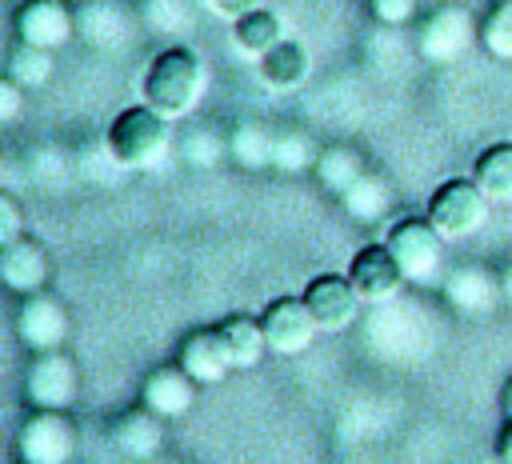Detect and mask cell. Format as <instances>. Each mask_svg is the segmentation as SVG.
Masks as SVG:
<instances>
[{"mask_svg": "<svg viewBox=\"0 0 512 464\" xmlns=\"http://www.w3.org/2000/svg\"><path fill=\"white\" fill-rule=\"evenodd\" d=\"M384 244L392 248L396 264L404 268L408 280H416V284L436 280V272H440V264H444V236H440V228H436L428 216H424V220H420V216L396 220V224L388 228Z\"/></svg>", "mask_w": 512, "mask_h": 464, "instance_id": "3957f363", "label": "cell"}, {"mask_svg": "<svg viewBox=\"0 0 512 464\" xmlns=\"http://www.w3.org/2000/svg\"><path fill=\"white\" fill-rule=\"evenodd\" d=\"M220 152H228V144H220L212 132H192V136L184 140V160H188V164L208 168V164L220 160Z\"/></svg>", "mask_w": 512, "mask_h": 464, "instance_id": "83f0119b", "label": "cell"}, {"mask_svg": "<svg viewBox=\"0 0 512 464\" xmlns=\"http://www.w3.org/2000/svg\"><path fill=\"white\" fill-rule=\"evenodd\" d=\"M500 408H504V416L512 420V376H508V384H504V392H500Z\"/></svg>", "mask_w": 512, "mask_h": 464, "instance_id": "836d02e7", "label": "cell"}, {"mask_svg": "<svg viewBox=\"0 0 512 464\" xmlns=\"http://www.w3.org/2000/svg\"><path fill=\"white\" fill-rule=\"evenodd\" d=\"M428 220L440 228L444 240L472 236L488 220V192L472 180H444L428 200Z\"/></svg>", "mask_w": 512, "mask_h": 464, "instance_id": "5b68a950", "label": "cell"}, {"mask_svg": "<svg viewBox=\"0 0 512 464\" xmlns=\"http://www.w3.org/2000/svg\"><path fill=\"white\" fill-rule=\"evenodd\" d=\"M260 324H264L268 348L280 352V356H300L316 340V332H320V324H316L312 308L304 304V296H280V300H272L264 308Z\"/></svg>", "mask_w": 512, "mask_h": 464, "instance_id": "ba28073f", "label": "cell"}, {"mask_svg": "<svg viewBox=\"0 0 512 464\" xmlns=\"http://www.w3.org/2000/svg\"><path fill=\"white\" fill-rule=\"evenodd\" d=\"M200 92H204V64L192 48H164L144 72V100L168 120L188 116Z\"/></svg>", "mask_w": 512, "mask_h": 464, "instance_id": "6da1fadb", "label": "cell"}, {"mask_svg": "<svg viewBox=\"0 0 512 464\" xmlns=\"http://www.w3.org/2000/svg\"><path fill=\"white\" fill-rule=\"evenodd\" d=\"M176 364L196 380V384H220L228 372H232V360L216 336V328H196L180 340V352H176Z\"/></svg>", "mask_w": 512, "mask_h": 464, "instance_id": "9a60e30c", "label": "cell"}, {"mask_svg": "<svg viewBox=\"0 0 512 464\" xmlns=\"http://www.w3.org/2000/svg\"><path fill=\"white\" fill-rule=\"evenodd\" d=\"M232 36H236V48H240V52L264 56L268 48H276V44L284 40V24H280V16L268 12V8H252L248 16L236 20Z\"/></svg>", "mask_w": 512, "mask_h": 464, "instance_id": "7402d4cb", "label": "cell"}, {"mask_svg": "<svg viewBox=\"0 0 512 464\" xmlns=\"http://www.w3.org/2000/svg\"><path fill=\"white\" fill-rule=\"evenodd\" d=\"M340 204H344V212H348L352 220L372 224V220H380V216L388 212V204H392V188H388L380 176L364 172L348 192H340Z\"/></svg>", "mask_w": 512, "mask_h": 464, "instance_id": "603a6c76", "label": "cell"}, {"mask_svg": "<svg viewBox=\"0 0 512 464\" xmlns=\"http://www.w3.org/2000/svg\"><path fill=\"white\" fill-rule=\"evenodd\" d=\"M212 328H216V336H220V344H224L232 368H256L260 356L268 352V336H264V324H260L256 316L232 312V316L216 320Z\"/></svg>", "mask_w": 512, "mask_h": 464, "instance_id": "e0dca14e", "label": "cell"}, {"mask_svg": "<svg viewBox=\"0 0 512 464\" xmlns=\"http://www.w3.org/2000/svg\"><path fill=\"white\" fill-rule=\"evenodd\" d=\"M228 156L240 164V168H248V172H256V168H272V152H276V132L268 128V124H260V120H240L232 132H228Z\"/></svg>", "mask_w": 512, "mask_h": 464, "instance_id": "ffe728a7", "label": "cell"}, {"mask_svg": "<svg viewBox=\"0 0 512 464\" xmlns=\"http://www.w3.org/2000/svg\"><path fill=\"white\" fill-rule=\"evenodd\" d=\"M108 152L120 168H152L168 152V116H160L148 100L124 108L108 128Z\"/></svg>", "mask_w": 512, "mask_h": 464, "instance_id": "7a4b0ae2", "label": "cell"}, {"mask_svg": "<svg viewBox=\"0 0 512 464\" xmlns=\"http://www.w3.org/2000/svg\"><path fill=\"white\" fill-rule=\"evenodd\" d=\"M316 148H312V140L304 136V132H296V128H288V132H276V152H272V168H280V172H304V168H312L316 164Z\"/></svg>", "mask_w": 512, "mask_h": 464, "instance_id": "4316f807", "label": "cell"}, {"mask_svg": "<svg viewBox=\"0 0 512 464\" xmlns=\"http://www.w3.org/2000/svg\"><path fill=\"white\" fill-rule=\"evenodd\" d=\"M476 184L488 192V200H512V144H492L476 156Z\"/></svg>", "mask_w": 512, "mask_h": 464, "instance_id": "cb8c5ba5", "label": "cell"}, {"mask_svg": "<svg viewBox=\"0 0 512 464\" xmlns=\"http://www.w3.org/2000/svg\"><path fill=\"white\" fill-rule=\"evenodd\" d=\"M504 296H508V300H512V268H508V272H504Z\"/></svg>", "mask_w": 512, "mask_h": 464, "instance_id": "e575fe53", "label": "cell"}, {"mask_svg": "<svg viewBox=\"0 0 512 464\" xmlns=\"http://www.w3.org/2000/svg\"><path fill=\"white\" fill-rule=\"evenodd\" d=\"M8 76L20 88H40L52 76V48H36L28 40H16L8 48Z\"/></svg>", "mask_w": 512, "mask_h": 464, "instance_id": "d4e9b609", "label": "cell"}, {"mask_svg": "<svg viewBox=\"0 0 512 464\" xmlns=\"http://www.w3.org/2000/svg\"><path fill=\"white\" fill-rule=\"evenodd\" d=\"M16 336L28 352H48V348H60L68 340V312L56 296H48L44 288L40 292H28L20 296V308H16Z\"/></svg>", "mask_w": 512, "mask_h": 464, "instance_id": "52a82bcc", "label": "cell"}, {"mask_svg": "<svg viewBox=\"0 0 512 464\" xmlns=\"http://www.w3.org/2000/svg\"><path fill=\"white\" fill-rule=\"evenodd\" d=\"M16 452L24 464H68L76 456V428L64 408H32L16 428Z\"/></svg>", "mask_w": 512, "mask_h": 464, "instance_id": "277c9868", "label": "cell"}, {"mask_svg": "<svg viewBox=\"0 0 512 464\" xmlns=\"http://www.w3.org/2000/svg\"><path fill=\"white\" fill-rule=\"evenodd\" d=\"M164 416H156L152 408H128L112 420L108 428V440L112 448L124 456V460H156L160 448H164V428H160Z\"/></svg>", "mask_w": 512, "mask_h": 464, "instance_id": "4fadbf2b", "label": "cell"}, {"mask_svg": "<svg viewBox=\"0 0 512 464\" xmlns=\"http://www.w3.org/2000/svg\"><path fill=\"white\" fill-rule=\"evenodd\" d=\"M20 84L12 80V76H4V84H0V120H16L20 116Z\"/></svg>", "mask_w": 512, "mask_h": 464, "instance_id": "4dcf8cb0", "label": "cell"}, {"mask_svg": "<svg viewBox=\"0 0 512 464\" xmlns=\"http://www.w3.org/2000/svg\"><path fill=\"white\" fill-rule=\"evenodd\" d=\"M312 172H316V180H320L328 192L340 196V192H348L368 168H364V156H360L352 144H328V148H320Z\"/></svg>", "mask_w": 512, "mask_h": 464, "instance_id": "44dd1931", "label": "cell"}, {"mask_svg": "<svg viewBox=\"0 0 512 464\" xmlns=\"http://www.w3.org/2000/svg\"><path fill=\"white\" fill-rule=\"evenodd\" d=\"M368 8H372V16H376V24L400 28V24H408V20H412L416 0H368Z\"/></svg>", "mask_w": 512, "mask_h": 464, "instance_id": "f1b7e54d", "label": "cell"}, {"mask_svg": "<svg viewBox=\"0 0 512 464\" xmlns=\"http://www.w3.org/2000/svg\"><path fill=\"white\" fill-rule=\"evenodd\" d=\"M476 36V24H472V12L460 8V4H448V8H436L424 24H420V36H416V48L424 60L432 64H452Z\"/></svg>", "mask_w": 512, "mask_h": 464, "instance_id": "9c48e42d", "label": "cell"}, {"mask_svg": "<svg viewBox=\"0 0 512 464\" xmlns=\"http://www.w3.org/2000/svg\"><path fill=\"white\" fill-rule=\"evenodd\" d=\"M0 280L12 292H20V296L40 292L44 280H48V252L36 240H24V236L20 240H8L0 248Z\"/></svg>", "mask_w": 512, "mask_h": 464, "instance_id": "2e32d148", "label": "cell"}, {"mask_svg": "<svg viewBox=\"0 0 512 464\" xmlns=\"http://www.w3.org/2000/svg\"><path fill=\"white\" fill-rule=\"evenodd\" d=\"M140 404L152 408L156 416H184L192 412L196 404V380L180 368V364H168V368H152L140 384Z\"/></svg>", "mask_w": 512, "mask_h": 464, "instance_id": "5bb4252c", "label": "cell"}, {"mask_svg": "<svg viewBox=\"0 0 512 464\" xmlns=\"http://www.w3.org/2000/svg\"><path fill=\"white\" fill-rule=\"evenodd\" d=\"M348 280L356 284V292H360V300H368V304H384V300H392L400 288H404V268L396 264V256H392V248L388 244H368V248H360L356 256H352V264H348Z\"/></svg>", "mask_w": 512, "mask_h": 464, "instance_id": "30bf717a", "label": "cell"}, {"mask_svg": "<svg viewBox=\"0 0 512 464\" xmlns=\"http://www.w3.org/2000/svg\"><path fill=\"white\" fill-rule=\"evenodd\" d=\"M20 240V208L12 196H0V244Z\"/></svg>", "mask_w": 512, "mask_h": 464, "instance_id": "f546056e", "label": "cell"}, {"mask_svg": "<svg viewBox=\"0 0 512 464\" xmlns=\"http://www.w3.org/2000/svg\"><path fill=\"white\" fill-rule=\"evenodd\" d=\"M308 72H312V56H308V48L300 40H288L284 36L276 48H268L260 56V76L272 88H296V84L308 80Z\"/></svg>", "mask_w": 512, "mask_h": 464, "instance_id": "d6986e66", "label": "cell"}, {"mask_svg": "<svg viewBox=\"0 0 512 464\" xmlns=\"http://www.w3.org/2000/svg\"><path fill=\"white\" fill-rule=\"evenodd\" d=\"M500 288H504V284H496V280H492L488 272H480V268H456V272L444 276V300H448L456 312H464V316L488 312V308L496 304Z\"/></svg>", "mask_w": 512, "mask_h": 464, "instance_id": "ac0fdd59", "label": "cell"}, {"mask_svg": "<svg viewBox=\"0 0 512 464\" xmlns=\"http://www.w3.org/2000/svg\"><path fill=\"white\" fill-rule=\"evenodd\" d=\"M496 456H500L504 464H512V420L504 424V432H500V440H496Z\"/></svg>", "mask_w": 512, "mask_h": 464, "instance_id": "d6a6232c", "label": "cell"}, {"mask_svg": "<svg viewBox=\"0 0 512 464\" xmlns=\"http://www.w3.org/2000/svg\"><path fill=\"white\" fill-rule=\"evenodd\" d=\"M480 40L492 56L512 60V0H496L480 20Z\"/></svg>", "mask_w": 512, "mask_h": 464, "instance_id": "484cf974", "label": "cell"}, {"mask_svg": "<svg viewBox=\"0 0 512 464\" xmlns=\"http://www.w3.org/2000/svg\"><path fill=\"white\" fill-rule=\"evenodd\" d=\"M12 28H16V40H28L36 48H60L72 40L76 20L64 8V0H24L12 16Z\"/></svg>", "mask_w": 512, "mask_h": 464, "instance_id": "7c38bea8", "label": "cell"}, {"mask_svg": "<svg viewBox=\"0 0 512 464\" xmlns=\"http://www.w3.org/2000/svg\"><path fill=\"white\" fill-rule=\"evenodd\" d=\"M212 4H216L220 16H232V20H240V16H248L252 8H260V0H212Z\"/></svg>", "mask_w": 512, "mask_h": 464, "instance_id": "1f68e13d", "label": "cell"}, {"mask_svg": "<svg viewBox=\"0 0 512 464\" xmlns=\"http://www.w3.org/2000/svg\"><path fill=\"white\" fill-rule=\"evenodd\" d=\"M304 304L312 308L320 332H344L352 320H356V308H360V292L348 276H312L308 288H304Z\"/></svg>", "mask_w": 512, "mask_h": 464, "instance_id": "8fae6325", "label": "cell"}, {"mask_svg": "<svg viewBox=\"0 0 512 464\" xmlns=\"http://www.w3.org/2000/svg\"><path fill=\"white\" fill-rule=\"evenodd\" d=\"M80 392V372L68 352L48 348L36 352L24 368V400L28 408H68Z\"/></svg>", "mask_w": 512, "mask_h": 464, "instance_id": "8992f818", "label": "cell"}]
</instances>
